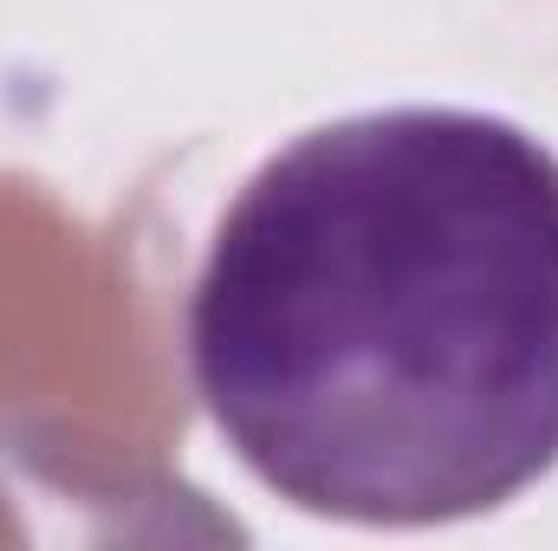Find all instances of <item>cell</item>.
<instances>
[{
    "instance_id": "obj_1",
    "label": "cell",
    "mask_w": 558,
    "mask_h": 551,
    "mask_svg": "<svg viewBox=\"0 0 558 551\" xmlns=\"http://www.w3.org/2000/svg\"><path fill=\"white\" fill-rule=\"evenodd\" d=\"M189 377L299 513L507 506L558 461V156L461 105L292 137L208 234Z\"/></svg>"
}]
</instances>
